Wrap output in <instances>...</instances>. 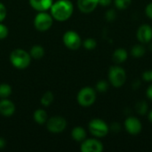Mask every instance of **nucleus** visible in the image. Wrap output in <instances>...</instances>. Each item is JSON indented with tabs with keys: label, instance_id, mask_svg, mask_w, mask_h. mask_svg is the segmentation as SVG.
<instances>
[{
	"label": "nucleus",
	"instance_id": "f257e3e1",
	"mask_svg": "<svg viewBox=\"0 0 152 152\" xmlns=\"http://www.w3.org/2000/svg\"><path fill=\"white\" fill-rule=\"evenodd\" d=\"M50 9L52 17L59 21L69 20L74 11L73 4L69 0H58L53 3Z\"/></svg>",
	"mask_w": 152,
	"mask_h": 152
},
{
	"label": "nucleus",
	"instance_id": "f03ea898",
	"mask_svg": "<svg viewBox=\"0 0 152 152\" xmlns=\"http://www.w3.org/2000/svg\"><path fill=\"white\" fill-rule=\"evenodd\" d=\"M10 61L14 68L24 69L29 66L31 56L28 53L22 49H15L10 54Z\"/></svg>",
	"mask_w": 152,
	"mask_h": 152
},
{
	"label": "nucleus",
	"instance_id": "7ed1b4c3",
	"mask_svg": "<svg viewBox=\"0 0 152 152\" xmlns=\"http://www.w3.org/2000/svg\"><path fill=\"white\" fill-rule=\"evenodd\" d=\"M108 78L112 86L116 88L122 87L126 81V70L118 65L111 66L108 72Z\"/></svg>",
	"mask_w": 152,
	"mask_h": 152
},
{
	"label": "nucleus",
	"instance_id": "20e7f679",
	"mask_svg": "<svg viewBox=\"0 0 152 152\" xmlns=\"http://www.w3.org/2000/svg\"><path fill=\"white\" fill-rule=\"evenodd\" d=\"M88 129L92 135L97 138L105 137L110 132V126L105 121L100 118H94L89 122Z\"/></svg>",
	"mask_w": 152,
	"mask_h": 152
},
{
	"label": "nucleus",
	"instance_id": "39448f33",
	"mask_svg": "<svg viewBox=\"0 0 152 152\" xmlns=\"http://www.w3.org/2000/svg\"><path fill=\"white\" fill-rule=\"evenodd\" d=\"M96 92L94 88L90 86L83 87L77 94V101L78 104L82 107H89L95 102Z\"/></svg>",
	"mask_w": 152,
	"mask_h": 152
},
{
	"label": "nucleus",
	"instance_id": "423d86ee",
	"mask_svg": "<svg viewBox=\"0 0 152 152\" xmlns=\"http://www.w3.org/2000/svg\"><path fill=\"white\" fill-rule=\"evenodd\" d=\"M53 19V18L51 14L45 12H39V13L34 19V26L38 31H46L52 27Z\"/></svg>",
	"mask_w": 152,
	"mask_h": 152
},
{
	"label": "nucleus",
	"instance_id": "0eeeda50",
	"mask_svg": "<svg viewBox=\"0 0 152 152\" xmlns=\"http://www.w3.org/2000/svg\"><path fill=\"white\" fill-rule=\"evenodd\" d=\"M46 128L49 132L53 134H60L63 132L67 126V121L64 118L54 116L46 121Z\"/></svg>",
	"mask_w": 152,
	"mask_h": 152
},
{
	"label": "nucleus",
	"instance_id": "6e6552de",
	"mask_svg": "<svg viewBox=\"0 0 152 152\" xmlns=\"http://www.w3.org/2000/svg\"><path fill=\"white\" fill-rule=\"evenodd\" d=\"M63 43L70 50H77L82 44L80 36L73 30H68L63 35Z\"/></svg>",
	"mask_w": 152,
	"mask_h": 152
},
{
	"label": "nucleus",
	"instance_id": "1a4fd4ad",
	"mask_svg": "<svg viewBox=\"0 0 152 152\" xmlns=\"http://www.w3.org/2000/svg\"><path fill=\"white\" fill-rule=\"evenodd\" d=\"M124 125L126 132L132 135L139 134L142 129V122L136 117H127L125 120Z\"/></svg>",
	"mask_w": 152,
	"mask_h": 152
},
{
	"label": "nucleus",
	"instance_id": "9d476101",
	"mask_svg": "<svg viewBox=\"0 0 152 152\" xmlns=\"http://www.w3.org/2000/svg\"><path fill=\"white\" fill-rule=\"evenodd\" d=\"M80 150L82 152H102L103 145L97 139H86L82 142Z\"/></svg>",
	"mask_w": 152,
	"mask_h": 152
},
{
	"label": "nucleus",
	"instance_id": "9b49d317",
	"mask_svg": "<svg viewBox=\"0 0 152 152\" xmlns=\"http://www.w3.org/2000/svg\"><path fill=\"white\" fill-rule=\"evenodd\" d=\"M136 37L141 44H148L152 40V27L148 24H142L136 32Z\"/></svg>",
	"mask_w": 152,
	"mask_h": 152
},
{
	"label": "nucleus",
	"instance_id": "f8f14e48",
	"mask_svg": "<svg viewBox=\"0 0 152 152\" xmlns=\"http://www.w3.org/2000/svg\"><path fill=\"white\" fill-rule=\"evenodd\" d=\"M99 5V0H77V7L84 13L94 12Z\"/></svg>",
	"mask_w": 152,
	"mask_h": 152
},
{
	"label": "nucleus",
	"instance_id": "ddd939ff",
	"mask_svg": "<svg viewBox=\"0 0 152 152\" xmlns=\"http://www.w3.org/2000/svg\"><path fill=\"white\" fill-rule=\"evenodd\" d=\"M15 111V105L10 100L3 99L0 102V114L4 117H11Z\"/></svg>",
	"mask_w": 152,
	"mask_h": 152
},
{
	"label": "nucleus",
	"instance_id": "4468645a",
	"mask_svg": "<svg viewBox=\"0 0 152 152\" xmlns=\"http://www.w3.org/2000/svg\"><path fill=\"white\" fill-rule=\"evenodd\" d=\"M53 0H29L31 7L38 12H45L51 8Z\"/></svg>",
	"mask_w": 152,
	"mask_h": 152
},
{
	"label": "nucleus",
	"instance_id": "2eb2a0df",
	"mask_svg": "<svg viewBox=\"0 0 152 152\" xmlns=\"http://www.w3.org/2000/svg\"><path fill=\"white\" fill-rule=\"evenodd\" d=\"M128 58V53L124 48H118L114 51L112 54V60L117 64H121L125 62Z\"/></svg>",
	"mask_w": 152,
	"mask_h": 152
},
{
	"label": "nucleus",
	"instance_id": "dca6fc26",
	"mask_svg": "<svg viewBox=\"0 0 152 152\" xmlns=\"http://www.w3.org/2000/svg\"><path fill=\"white\" fill-rule=\"evenodd\" d=\"M71 137L74 141L82 142L83 141H85L86 139V132L83 127L77 126V127L73 128V130L71 132Z\"/></svg>",
	"mask_w": 152,
	"mask_h": 152
},
{
	"label": "nucleus",
	"instance_id": "f3484780",
	"mask_svg": "<svg viewBox=\"0 0 152 152\" xmlns=\"http://www.w3.org/2000/svg\"><path fill=\"white\" fill-rule=\"evenodd\" d=\"M33 118H34V120L38 125H44V124H45L46 121H47V119H48L47 113L44 110H41V109H38V110H37L34 112Z\"/></svg>",
	"mask_w": 152,
	"mask_h": 152
},
{
	"label": "nucleus",
	"instance_id": "a211bd4d",
	"mask_svg": "<svg viewBox=\"0 0 152 152\" xmlns=\"http://www.w3.org/2000/svg\"><path fill=\"white\" fill-rule=\"evenodd\" d=\"M145 53H146V48L143 45V44L134 45L131 48V54L134 58H141L145 54Z\"/></svg>",
	"mask_w": 152,
	"mask_h": 152
},
{
	"label": "nucleus",
	"instance_id": "6ab92c4d",
	"mask_svg": "<svg viewBox=\"0 0 152 152\" xmlns=\"http://www.w3.org/2000/svg\"><path fill=\"white\" fill-rule=\"evenodd\" d=\"M29 54L31 56V58L36 59V60H39L41 59L44 54H45V49L39 45H36L34 46H32V48L30 49Z\"/></svg>",
	"mask_w": 152,
	"mask_h": 152
},
{
	"label": "nucleus",
	"instance_id": "aec40b11",
	"mask_svg": "<svg viewBox=\"0 0 152 152\" xmlns=\"http://www.w3.org/2000/svg\"><path fill=\"white\" fill-rule=\"evenodd\" d=\"M148 110H149V106L145 101H140L135 104V110L141 116L146 115L148 112Z\"/></svg>",
	"mask_w": 152,
	"mask_h": 152
},
{
	"label": "nucleus",
	"instance_id": "412c9836",
	"mask_svg": "<svg viewBox=\"0 0 152 152\" xmlns=\"http://www.w3.org/2000/svg\"><path fill=\"white\" fill-rule=\"evenodd\" d=\"M12 94V87L7 84L0 85V98L6 99Z\"/></svg>",
	"mask_w": 152,
	"mask_h": 152
},
{
	"label": "nucleus",
	"instance_id": "4be33fe9",
	"mask_svg": "<svg viewBox=\"0 0 152 152\" xmlns=\"http://www.w3.org/2000/svg\"><path fill=\"white\" fill-rule=\"evenodd\" d=\"M53 102V94L51 92H46L41 98V104L45 107H48Z\"/></svg>",
	"mask_w": 152,
	"mask_h": 152
},
{
	"label": "nucleus",
	"instance_id": "5701e85b",
	"mask_svg": "<svg viewBox=\"0 0 152 152\" xmlns=\"http://www.w3.org/2000/svg\"><path fill=\"white\" fill-rule=\"evenodd\" d=\"M114 4L118 10H126L131 5L132 0H114Z\"/></svg>",
	"mask_w": 152,
	"mask_h": 152
},
{
	"label": "nucleus",
	"instance_id": "b1692460",
	"mask_svg": "<svg viewBox=\"0 0 152 152\" xmlns=\"http://www.w3.org/2000/svg\"><path fill=\"white\" fill-rule=\"evenodd\" d=\"M83 45L86 49L87 50H93L96 47L97 45V42L95 39L92 38V37H89V38H86L84 42H83Z\"/></svg>",
	"mask_w": 152,
	"mask_h": 152
},
{
	"label": "nucleus",
	"instance_id": "393cba45",
	"mask_svg": "<svg viewBox=\"0 0 152 152\" xmlns=\"http://www.w3.org/2000/svg\"><path fill=\"white\" fill-rule=\"evenodd\" d=\"M95 88L98 92H101V93H104L106 92L108 89H109V83L105 80H100L97 82L96 86H95Z\"/></svg>",
	"mask_w": 152,
	"mask_h": 152
},
{
	"label": "nucleus",
	"instance_id": "a878e982",
	"mask_svg": "<svg viewBox=\"0 0 152 152\" xmlns=\"http://www.w3.org/2000/svg\"><path fill=\"white\" fill-rule=\"evenodd\" d=\"M105 18L108 21H113L117 18V12L115 9H110L105 13Z\"/></svg>",
	"mask_w": 152,
	"mask_h": 152
},
{
	"label": "nucleus",
	"instance_id": "bb28decb",
	"mask_svg": "<svg viewBox=\"0 0 152 152\" xmlns=\"http://www.w3.org/2000/svg\"><path fill=\"white\" fill-rule=\"evenodd\" d=\"M142 80L145 82H149V83H152V69H149V70H145L142 73Z\"/></svg>",
	"mask_w": 152,
	"mask_h": 152
},
{
	"label": "nucleus",
	"instance_id": "cd10ccee",
	"mask_svg": "<svg viewBox=\"0 0 152 152\" xmlns=\"http://www.w3.org/2000/svg\"><path fill=\"white\" fill-rule=\"evenodd\" d=\"M8 36V28L0 22V39H4Z\"/></svg>",
	"mask_w": 152,
	"mask_h": 152
},
{
	"label": "nucleus",
	"instance_id": "c85d7f7f",
	"mask_svg": "<svg viewBox=\"0 0 152 152\" xmlns=\"http://www.w3.org/2000/svg\"><path fill=\"white\" fill-rule=\"evenodd\" d=\"M6 14H7V11H6L5 6L2 3H0V22L5 19Z\"/></svg>",
	"mask_w": 152,
	"mask_h": 152
},
{
	"label": "nucleus",
	"instance_id": "c756f323",
	"mask_svg": "<svg viewBox=\"0 0 152 152\" xmlns=\"http://www.w3.org/2000/svg\"><path fill=\"white\" fill-rule=\"evenodd\" d=\"M145 14L149 19L152 20V2L149 3L147 6L145 7Z\"/></svg>",
	"mask_w": 152,
	"mask_h": 152
},
{
	"label": "nucleus",
	"instance_id": "7c9ffc66",
	"mask_svg": "<svg viewBox=\"0 0 152 152\" xmlns=\"http://www.w3.org/2000/svg\"><path fill=\"white\" fill-rule=\"evenodd\" d=\"M110 129H111L113 132H115V133L119 132V131H120V129H121L119 123H116V122H115V123H113V124L111 125V126H110Z\"/></svg>",
	"mask_w": 152,
	"mask_h": 152
},
{
	"label": "nucleus",
	"instance_id": "2f4dec72",
	"mask_svg": "<svg viewBox=\"0 0 152 152\" xmlns=\"http://www.w3.org/2000/svg\"><path fill=\"white\" fill-rule=\"evenodd\" d=\"M112 0H99V4L102 6H109Z\"/></svg>",
	"mask_w": 152,
	"mask_h": 152
},
{
	"label": "nucleus",
	"instance_id": "473e14b6",
	"mask_svg": "<svg viewBox=\"0 0 152 152\" xmlns=\"http://www.w3.org/2000/svg\"><path fill=\"white\" fill-rule=\"evenodd\" d=\"M146 95L151 101H152V84L148 87V89L146 91Z\"/></svg>",
	"mask_w": 152,
	"mask_h": 152
},
{
	"label": "nucleus",
	"instance_id": "72a5a7b5",
	"mask_svg": "<svg viewBox=\"0 0 152 152\" xmlns=\"http://www.w3.org/2000/svg\"><path fill=\"white\" fill-rule=\"evenodd\" d=\"M4 146H5V141H4L3 138L0 137V150H1V149H4Z\"/></svg>",
	"mask_w": 152,
	"mask_h": 152
},
{
	"label": "nucleus",
	"instance_id": "f704fd0d",
	"mask_svg": "<svg viewBox=\"0 0 152 152\" xmlns=\"http://www.w3.org/2000/svg\"><path fill=\"white\" fill-rule=\"evenodd\" d=\"M148 118H149V121L152 124V110L150 111V113H149V115H148Z\"/></svg>",
	"mask_w": 152,
	"mask_h": 152
}]
</instances>
